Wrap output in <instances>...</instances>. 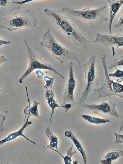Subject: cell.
<instances>
[{
	"label": "cell",
	"instance_id": "obj_1",
	"mask_svg": "<svg viewBox=\"0 0 123 164\" xmlns=\"http://www.w3.org/2000/svg\"><path fill=\"white\" fill-rule=\"evenodd\" d=\"M44 11L50 18L52 23L76 45L84 48L86 51L90 49L91 44L84 37L75 26L67 18L62 15L60 10L45 9Z\"/></svg>",
	"mask_w": 123,
	"mask_h": 164
},
{
	"label": "cell",
	"instance_id": "obj_2",
	"mask_svg": "<svg viewBox=\"0 0 123 164\" xmlns=\"http://www.w3.org/2000/svg\"><path fill=\"white\" fill-rule=\"evenodd\" d=\"M37 24L34 11L31 10L15 12L10 17L0 20V27L10 31L24 27H36Z\"/></svg>",
	"mask_w": 123,
	"mask_h": 164
},
{
	"label": "cell",
	"instance_id": "obj_3",
	"mask_svg": "<svg viewBox=\"0 0 123 164\" xmlns=\"http://www.w3.org/2000/svg\"><path fill=\"white\" fill-rule=\"evenodd\" d=\"M42 39V41L40 43L41 47L43 46L48 49L53 57L61 63H66L68 60H74L81 66V63L76 53L58 43L51 34L49 28L43 35Z\"/></svg>",
	"mask_w": 123,
	"mask_h": 164
},
{
	"label": "cell",
	"instance_id": "obj_4",
	"mask_svg": "<svg viewBox=\"0 0 123 164\" xmlns=\"http://www.w3.org/2000/svg\"><path fill=\"white\" fill-rule=\"evenodd\" d=\"M106 6H102L95 9H91L87 7L80 11L72 9L67 7H63L61 12H65L71 15L77 17L90 24L91 30L96 29L103 22L106 21L109 19L105 17L103 14V10Z\"/></svg>",
	"mask_w": 123,
	"mask_h": 164
},
{
	"label": "cell",
	"instance_id": "obj_5",
	"mask_svg": "<svg viewBox=\"0 0 123 164\" xmlns=\"http://www.w3.org/2000/svg\"><path fill=\"white\" fill-rule=\"evenodd\" d=\"M96 57L92 56L82 67L84 73L85 84V88L79 103H84L86 99L89 92L95 86L99 84L98 79V73L95 67Z\"/></svg>",
	"mask_w": 123,
	"mask_h": 164
},
{
	"label": "cell",
	"instance_id": "obj_6",
	"mask_svg": "<svg viewBox=\"0 0 123 164\" xmlns=\"http://www.w3.org/2000/svg\"><path fill=\"white\" fill-rule=\"evenodd\" d=\"M104 55L101 57L102 61L105 72V79L102 86L100 88L94 90L98 93V98L105 97L111 95L117 96L123 99V85L111 79L108 76L107 64Z\"/></svg>",
	"mask_w": 123,
	"mask_h": 164
},
{
	"label": "cell",
	"instance_id": "obj_7",
	"mask_svg": "<svg viewBox=\"0 0 123 164\" xmlns=\"http://www.w3.org/2000/svg\"><path fill=\"white\" fill-rule=\"evenodd\" d=\"M27 48L29 59V64L26 70L21 78L18 82H22V81L31 73L36 69H47L51 70L59 75L62 78H64L49 64L46 62L33 51L29 47L26 40L24 41Z\"/></svg>",
	"mask_w": 123,
	"mask_h": 164
},
{
	"label": "cell",
	"instance_id": "obj_8",
	"mask_svg": "<svg viewBox=\"0 0 123 164\" xmlns=\"http://www.w3.org/2000/svg\"><path fill=\"white\" fill-rule=\"evenodd\" d=\"M69 70V75L66 84L65 91L63 96V100L60 105L62 106L65 112L76 105L73 96V93L77 83L74 79L73 69V62H70L69 63H65Z\"/></svg>",
	"mask_w": 123,
	"mask_h": 164
},
{
	"label": "cell",
	"instance_id": "obj_9",
	"mask_svg": "<svg viewBox=\"0 0 123 164\" xmlns=\"http://www.w3.org/2000/svg\"><path fill=\"white\" fill-rule=\"evenodd\" d=\"M116 104L112 100L103 101L98 104H82L86 108L93 111L96 114L102 115L106 117L109 116L118 117L119 114L117 112L115 107Z\"/></svg>",
	"mask_w": 123,
	"mask_h": 164
},
{
	"label": "cell",
	"instance_id": "obj_10",
	"mask_svg": "<svg viewBox=\"0 0 123 164\" xmlns=\"http://www.w3.org/2000/svg\"><path fill=\"white\" fill-rule=\"evenodd\" d=\"M94 42L99 43L107 47H111L114 56L115 54V48L123 46V34L118 33L115 35H105L97 33Z\"/></svg>",
	"mask_w": 123,
	"mask_h": 164
},
{
	"label": "cell",
	"instance_id": "obj_11",
	"mask_svg": "<svg viewBox=\"0 0 123 164\" xmlns=\"http://www.w3.org/2000/svg\"><path fill=\"white\" fill-rule=\"evenodd\" d=\"M110 6V15L108 25L110 33L111 34V26L114 18L123 4V0H107Z\"/></svg>",
	"mask_w": 123,
	"mask_h": 164
},
{
	"label": "cell",
	"instance_id": "obj_12",
	"mask_svg": "<svg viewBox=\"0 0 123 164\" xmlns=\"http://www.w3.org/2000/svg\"><path fill=\"white\" fill-rule=\"evenodd\" d=\"M27 98L29 104V106H27L24 110V113L25 115V117L24 122H25L27 119L31 116H34L40 119L41 118L38 114V106L40 104V102L34 101L33 104L31 106L30 104V100L28 97L27 87L26 86Z\"/></svg>",
	"mask_w": 123,
	"mask_h": 164
},
{
	"label": "cell",
	"instance_id": "obj_13",
	"mask_svg": "<svg viewBox=\"0 0 123 164\" xmlns=\"http://www.w3.org/2000/svg\"><path fill=\"white\" fill-rule=\"evenodd\" d=\"M28 119H27L26 121L24 122V124L22 128L18 131L9 134L8 136L6 138L1 140L0 141V145H2L6 142L14 139L18 136H21L29 141L32 143L37 145L35 142L30 140L26 137L22 133L25 129L30 124H32L31 121H28Z\"/></svg>",
	"mask_w": 123,
	"mask_h": 164
},
{
	"label": "cell",
	"instance_id": "obj_14",
	"mask_svg": "<svg viewBox=\"0 0 123 164\" xmlns=\"http://www.w3.org/2000/svg\"><path fill=\"white\" fill-rule=\"evenodd\" d=\"M123 156V150H114L104 155L102 159L100 158L99 161L101 164H111Z\"/></svg>",
	"mask_w": 123,
	"mask_h": 164
},
{
	"label": "cell",
	"instance_id": "obj_15",
	"mask_svg": "<svg viewBox=\"0 0 123 164\" xmlns=\"http://www.w3.org/2000/svg\"><path fill=\"white\" fill-rule=\"evenodd\" d=\"M45 95V97L47 100V103L48 104L49 107L52 109V112L49 122V126L52 116L55 108L58 107H63L62 106L58 105L57 103V101L55 99L54 94L51 89H47Z\"/></svg>",
	"mask_w": 123,
	"mask_h": 164
},
{
	"label": "cell",
	"instance_id": "obj_16",
	"mask_svg": "<svg viewBox=\"0 0 123 164\" xmlns=\"http://www.w3.org/2000/svg\"><path fill=\"white\" fill-rule=\"evenodd\" d=\"M64 135L66 137H69L73 141L78 150L81 154L83 159L84 163L86 164V159L85 151L76 138L74 135L71 131H66L65 132Z\"/></svg>",
	"mask_w": 123,
	"mask_h": 164
},
{
	"label": "cell",
	"instance_id": "obj_17",
	"mask_svg": "<svg viewBox=\"0 0 123 164\" xmlns=\"http://www.w3.org/2000/svg\"><path fill=\"white\" fill-rule=\"evenodd\" d=\"M46 135L50 141V144L47 146L49 149L53 150L54 148H56L59 151L57 145L58 141V139L61 138H57L56 136L54 135L50 130L49 126L45 131Z\"/></svg>",
	"mask_w": 123,
	"mask_h": 164
},
{
	"label": "cell",
	"instance_id": "obj_18",
	"mask_svg": "<svg viewBox=\"0 0 123 164\" xmlns=\"http://www.w3.org/2000/svg\"><path fill=\"white\" fill-rule=\"evenodd\" d=\"M82 117L88 122L96 124H104L110 122L107 119L99 118L85 114L81 115Z\"/></svg>",
	"mask_w": 123,
	"mask_h": 164
},
{
	"label": "cell",
	"instance_id": "obj_19",
	"mask_svg": "<svg viewBox=\"0 0 123 164\" xmlns=\"http://www.w3.org/2000/svg\"><path fill=\"white\" fill-rule=\"evenodd\" d=\"M73 146V145L72 144L71 147L68 150H66L67 152V155L65 156H64L62 155L58 151L54 149V151H55L58 153L63 159L64 164H71L72 160L71 158L72 156L76 153V151H72V148Z\"/></svg>",
	"mask_w": 123,
	"mask_h": 164
},
{
	"label": "cell",
	"instance_id": "obj_20",
	"mask_svg": "<svg viewBox=\"0 0 123 164\" xmlns=\"http://www.w3.org/2000/svg\"><path fill=\"white\" fill-rule=\"evenodd\" d=\"M118 66H123V56L114 59L110 62L109 64L107 66V69H112L113 68Z\"/></svg>",
	"mask_w": 123,
	"mask_h": 164
},
{
	"label": "cell",
	"instance_id": "obj_21",
	"mask_svg": "<svg viewBox=\"0 0 123 164\" xmlns=\"http://www.w3.org/2000/svg\"><path fill=\"white\" fill-rule=\"evenodd\" d=\"M109 77H112L118 83H120L123 81V71L117 68L116 69L115 72L113 73H109Z\"/></svg>",
	"mask_w": 123,
	"mask_h": 164
},
{
	"label": "cell",
	"instance_id": "obj_22",
	"mask_svg": "<svg viewBox=\"0 0 123 164\" xmlns=\"http://www.w3.org/2000/svg\"><path fill=\"white\" fill-rule=\"evenodd\" d=\"M55 76V75L53 77L50 78L47 76L44 75V77L46 82V84L43 87L45 88L46 89H51L52 88L53 83Z\"/></svg>",
	"mask_w": 123,
	"mask_h": 164
},
{
	"label": "cell",
	"instance_id": "obj_23",
	"mask_svg": "<svg viewBox=\"0 0 123 164\" xmlns=\"http://www.w3.org/2000/svg\"><path fill=\"white\" fill-rule=\"evenodd\" d=\"M11 4V2L9 0H0V13L1 15Z\"/></svg>",
	"mask_w": 123,
	"mask_h": 164
},
{
	"label": "cell",
	"instance_id": "obj_24",
	"mask_svg": "<svg viewBox=\"0 0 123 164\" xmlns=\"http://www.w3.org/2000/svg\"><path fill=\"white\" fill-rule=\"evenodd\" d=\"M116 139L115 142V143H123V134L115 133Z\"/></svg>",
	"mask_w": 123,
	"mask_h": 164
},
{
	"label": "cell",
	"instance_id": "obj_25",
	"mask_svg": "<svg viewBox=\"0 0 123 164\" xmlns=\"http://www.w3.org/2000/svg\"><path fill=\"white\" fill-rule=\"evenodd\" d=\"M114 26L116 28L123 27V14L120 17L118 22Z\"/></svg>",
	"mask_w": 123,
	"mask_h": 164
},
{
	"label": "cell",
	"instance_id": "obj_26",
	"mask_svg": "<svg viewBox=\"0 0 123 164\" xmlns=\"http://www.w3.org/2000/svg\"><path fill=\"white\" fill-rule=\"evenodd\" d=\"M36 73L37 75V78L39 79H43L44 75L42 72L40 70H37L36 71Z\"/></svg>",
	"mask_w": 123,
	"mask_h": 164
},
{
	"label": "cell",
	"instance_id": "obj_27",
	"mask_svg": "<svg viewBox=\"0 0 123 164\" xmlns=\"http://www.w3.org/2000/svg\"><path fill=\"white\" fill-rule=\"evenodd\" d=\"M120 119L121 120V124L119 130V133H120L123 132V117L120 116Z\"/></svg>",
	"mask_w": 123,
	"mask_h": 164
},
{
	"label": "cell",
	"instance_id": "obj_28",
	"mask_svg": "<svg viewBox=\"0 0 123 164\" xmlns=\"http://www.w3.org/2000/svg\"><path fill=\"white\" fill-rule=\"evenodd\" d=\"M32 0H25L24 1L20 2L18 1L17 2H13L12 3L18 4L19 5V6H20L21 5H22L24 3Z\"/></svg>",
	"mask_w": 123,
	"mask_h": 164
},
{
	"label": "cell",
	"instance_id": "obj_29",
	"mask_svg": "<svg viewBox=\"0 0 123 164\" xmlns=\"http://www.w3.org/2000/svg\"><path fill=\"white\" fill-rule=\"evenodd\" d=\"M7 61V59L3 56H0V63H3L4 62Z\"/></svg>",
	"mask_w": 123,
	"mask_h": 164
},
{
	"label": "cell",
	"instance_id": "obj_30",
	"mask_svg": "<svg viewBox=\"0 0 123 164\" xmlns=\"http://www.w3.org/2000/svg\"><path fill=\"white\" fill-rule=\"evenodd\" d=\"M0 46L4 44H9L10 43L9 41H7L0 39Z\"/></svg>",
	"mask_w": 123,
	"mask_h": 164
}]
</instances>
